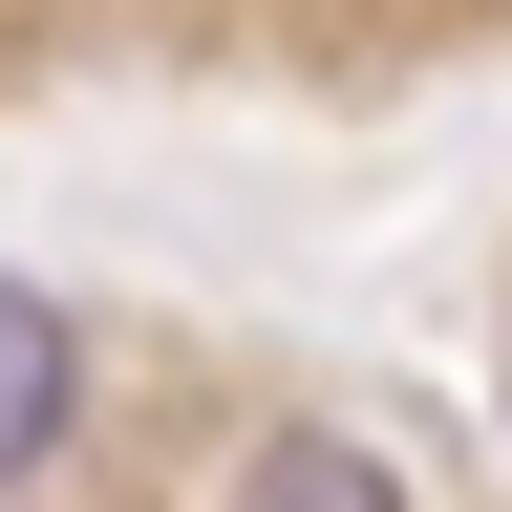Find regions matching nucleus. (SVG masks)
I'll return each instance as SVG.
<instances>
[{
    "mask_svg": "<svg viewBox=\"0 0 512 512\" xmlns=\"http://www.w3.org/2000/svg\"><path fill=\"white\" fill-rule=\"evenodd\" d=\"M64 427H86V320H64L43 278H0V491H22Z\"/></svg>",
    "mask_w": 512,
    "mask_h": 512,
    "instance_id": "obj_1",
    "label": "nucleus"
},
{
    "mask_svg": "<svg viewBox=\"0 0 512 512\" xmlns=\"http://www.w3.org/2000/svg\"><path fill=\"white\" fill-rule=\"evenodd\" d=\"M235 512H406V470H384L363 427H278V448L235 470Z\"/></svg>",
    "mask_w": 512,
    "mask_h": 512,
    "instance_id": "obj_2",
    "label": "nucleus"
}]
</instances>
